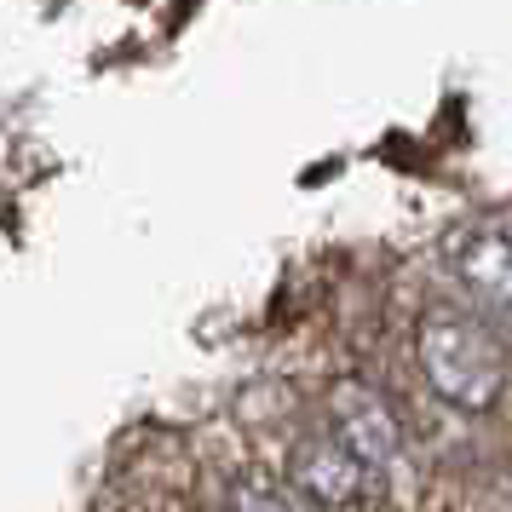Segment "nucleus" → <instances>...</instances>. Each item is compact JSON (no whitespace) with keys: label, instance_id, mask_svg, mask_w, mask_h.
Listing matches in <instances>:
<instances>
[{"label":"nucleus","instance_id":"obj_1","mask_svg":"<svg viewBox=\"0 0 512 512\" xmlns=\"http://www.w3.org/2000/svg\"><path fill=\"white\" fill-rule=\"evenodd\" d=\"M415 357L426 386L455 403L466 415H489L501 392H507V357H501V340L489 334V323H478L472 311H455V305H438L420 317L415 334Z\"/></svg>","mask_w":512,"mask_h":512},{"label":"nucleus","instance_id":"obj_2","mask_svg":"<svg viewBox=\"0 0 512 512\" xmlns=\"http://www.w3.org/2000/svg\"><path fill=\"white\" fill-rule=\"evenodd\" d=\"M328 432L346 443V449L369 466V472L397 449V415H392V403L374 392V386H363V380H340V386L328 392Z\"/></svg>","mask_w":512,"mask_h":512},{"label":"nucleus","instance_id":"obj_3","mask_svg":"<svg viewBox=\"0 0 512 512\" xmlns=\"http://www.w3.org/2000/svg\"><path fill=\"white\" fill-rule=\"evenodd\" d=\"M288 478H294V489L311 495L317 507H351V501L363 495V484H369V466L328 432V438H305L300 449H294Z\"/></svg>","mask_w":512,"mask_h":512},{"label":"nucleus","instance_id":"obj_4","mask_svg":"<svg viewBox=\"0 0 512 512\" xmlns=\"http://www.w3.org/2000/svg\"><path fill=\"white\" fill-rule=\"evenodd\" d=\"M455 277L489 305H512V242L507 236H472L455 254Z\"/></svg>","mask_w":512,"mask_h":512}]
</instances>
